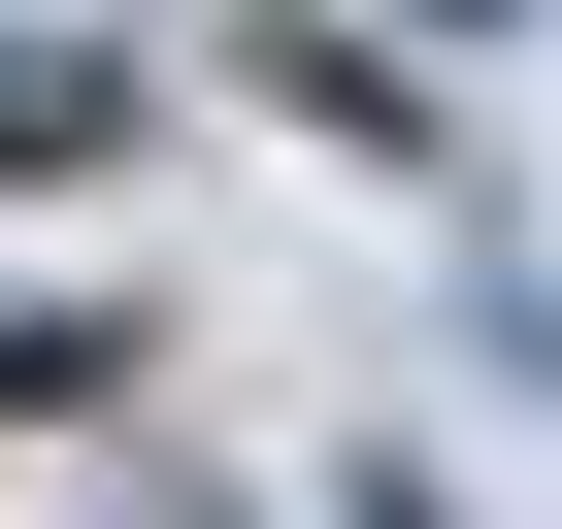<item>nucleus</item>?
<instances>
[{
    "label": "nucleus",
    "mask_w": 562,
    "mask_h": 529,
    "mask_svg": "<svg viewBox=\"0 0 562 529\" xmlns=\"http://www.w3.org/2000/svg\"><path fill=\"white\" fill-rule=\"evenodd\" d=\"M100 133H133V67H100V34H0V166H100Z\"/></svg>",
    "instance_id": "obj_1"
},
{
    "label": "nucleus",
    "mask_w": 562,
    "mask_h": 529,
    "mask_svg": "<svg viewBox=\"0 0 562 529\" xmlns=\"http://www.w3.org/2000/svg\"><path fill=\"white\" fill-rule=\"evenodd\" d=\"M364 529H430V496H364Z\"/></svg>",
    "instance_id": "obj_2"
}]
</instances>
